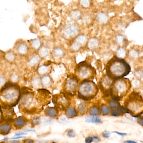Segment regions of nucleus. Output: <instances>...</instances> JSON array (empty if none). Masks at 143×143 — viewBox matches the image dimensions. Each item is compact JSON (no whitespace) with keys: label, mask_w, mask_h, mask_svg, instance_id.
Wrapping results in <instances>:
<instances>
[{"label":"nucleus","mask_w":143,"mask_h":143,"mask_svg":"<svg viewBox=\"0 0 143 143\" xmlns=\"http://www.w3.org/2000/svg\"><path fill=\"white\" fill-rule=\"evenodd\" d=\"M107 75L117 80L127 76L131 71V67L124 59L115 56L107 63L105 67Z\"/></svg>","instance_id":"f257e3e1"},{"label":"nucleus","mask_w":143,"mask_h":143,"mask_svg":"<svg viewBox=\"0 0 143 143\" xmlns=\"http://www.w3.org/2000/svg\"><path fill=\"white\" fill-rule=\"evenodd\" d=\"M2 106L12 108L20 100L21 93L18 86L12 83H7L0 91Z\"/></svg>","instance_id":"f03ea898"},{"label":"nucleus","mask_w":143,"mask_h":143,"mask_svg":"<svg viewBox=\"0 0 143 143\" xmlns=\"http://www.w3.org/2000/svg\"><path fill=\"white\" fill-rule=\"evenodd\" d=\"M125 108L127 112L135 117H139L143 113V100L137 92H132L126 100Z\"/></svg>","instance_id":"7ed1b4c3"},{"label":"nucleus","mask_w":143,"mask_h":143,"mask_svg":"<svg viewBox=\"0 0 143 143\" xmlns=\"http://www.w3.org/2000/svg\"><path fill=\"white\" fill-rule=\"evenodd\" d=\"M131 87V83L128 78L114 80L110 91V96L114 100L119 101L126 95Z\"/></svg>","instance_id":"20e7f679"},{"label":"nucleus","mask_w":143,"mask_h":143,"mask_svg":"<svg viewBox=\"0 0 143 143\" xmlns=\"http://www.w3.org/2000/svg\"><path fill=\"white\" fill-rule=\"evenodd\" d=\"M98 92V88L94 81L84 80L79 87L78 96L79 98L88 101L95 97Z\"/></svg>","instance_id":"39448f33"},{"label":"nucleus","mask_w":143,"mask_h":143,"mask_svg":"<svg viewBox=\"0 0 143 143\" xmlns=\"http://www.w3.org/2000/svg\"><path fill=\"white\" fill-rule=\"evenodd\" d=\"M21 96V109L26 113H31L35 112L36 105L35 99L34 95L29 92H25Z\"/></svg>","instance_id":"423d86ee"},{"label":"nucleus","mask_w":143,"mask_h":143,"mask_svg":"<svg viewBox=\"0 0 143 143\" xmlns=\"http://www.w3.org/2000/svg\"><path fill=\"white\" fill-rule=\"evenodd\" d=\"M77 71L79 76L84 80H87L96 74L95 68L86 62L79 63L78 65Z\"/></svg>","instance_id":"0eeeda50"},{"label":"nucleus","mask_w":143,"mask_h":143,"mask_svg":"<svg viewBox=\"0 0 143 143\" xmlns=\"http://www.w3.org/2000/svg\"><path fill=\"white\" fill-rule=\"evenodd\" d=\"M53 103L57 106V108L65 110L69 107L70 102L68 97L65 95L54 97Z\"/></svg>","instance_id":"6e6552de"},{"label":"nucleus","mask_w":143,"mask_h":143,"mask_svg":"<svg viewBox=\"0 0 143 143\" xmlns=\"http://www.w3.org/2000/svg\"><path fill=\"white\" fill-rule=\"evenodd\" d=\"M114 80L105 75L102 78L100 82V87L102 90L105 93L106 95H110V91Z\"/></svg>","instance_id":"1a4fd4ad"},{"label":"nucleus","mask_w":143,"mask_h":143,"mask_svg":"<svg viewBox=\"0 0 143 143\" xmlns=\"http://www.w3.org/2000/svg\"><path fill=\"white\" fill-rule=\"evenodd\" d=\"M79 27L75 24H70L64 29V36L66 38H72L76 35L79 32Z\"/></svg>","instance_id":"9d476101"},{"label":"nucleus","mask_w":143,"mask_h":143,"mask_svg":"<svg viewBox=\"0 0 143 143\" xmlns=\"http://www.w3.org/2000/svg\"><path fill=\"white\" fill-rule=\"evenodd\" d=\"M87 37L84 34H81L76 37L75 41L71 45V48L74 51H78L81 46H83L87 42Z\"/></svg>","instance_id":"9b49d317"},{"label":"nucleus","mask_w":143,"mask_h":143,"mask_svg":"<svg viewBox=\"0 0 143 143\" xmlns=\"http://www.w3.org/2000/svg\"><path fill=\"white\" fill-rule=\"evenodd\" d=\"M78 81L76 78H71L67 81L66 84V89L68 91V94L71 95V92H75L78 87Z\"/></svg>","instance_id":"f8f14e48"},{"label":"nucleus","mask_w":143,"mask_h":143,"mask_svg":"<svg viewBox=\"0 0 143 143\" xmlns=\"http://www.w3.org/2000/svg\"><path fill=\"white\" fill-rule=\"evenodd\" d=\"M13 126L16 129H21L27 123V120L25 117L19 116L13 120Z\"/></svg>","instance_id":"ddd939ff"},{"label":"nucleus","mask_w":143,"mask_h":143,"mask_svg":"<svg viewBox=\"0 0 143 143\" xmlns=\"http://www.w3.org/2000/svg\"><path fill=\"white\" fill-rule=\"evenodd\" d=\"M99 45V39L96 37H92L89 39L87 44V46L90 50H95Z\"/></svg>","instance_id":"4468645a"},{"label":"nucleus","mask_w":143,"mask_h":143,"mask_svg":"<svg viewBox=\"0 0 143 143\" xmlns=\"http://www.w3.org/2000/svg\"><path fill=\"white\" fill-rule=\"evenodd\" d=\"M11 129V126L8 123H4L0 126V134L5 135L9 133Z\"/></svg>","instance_id":"2eb2a0df"},{"label":"nucleus","mask_w":143,"mask_h":143,"mask_svg":"<svg viewBox=\"0 0 143 143\" xmlns=\"http://www.w3.org/2000/svg\"><path fill=\"white\" fill-rule=\"evenodd\" d=\"M45 113L47 116L54 118L58 116V108L56 107H48L45 110Z\"/></svg>","instance_id":"dca6fc26"},{"label":"nucleus","mask_w":143,"mask_h":143,"mask_svg":"<svg viewBox=\"0 0 143 143\" xmlns=\"http://www.w3.org/2000/svg\"><path fill=\"white\" fill-rule=\"evenodd\" d=\"M65 114L68 118H73L78 115L77 112L74 107H68L65 111Z\"/></svg>","instance_id":"f3484780"},{"label":"nucleus","mask_w":143,"mask_h":143,"mask_svg":"<svg viewBox=\"0 0 143 143\" xmlns=\"http://www.w3.org/2000/svg\"><path fill=\"white\" fill-rule=\"evenodd\" d=\"M97 19L100 24H105L108 19V15L104 12H101L97 14Z\"/></svg>","instance_id":"a211bd4d"},{"label":"nucleus","mask_w":143,"mask_h":143,"mask_svg":"<svg viewBox=\"0 0 143 143\" xmlns=\"http://www.w3.org/2000/svg\"><path fill=\"white\" fill-rule=\"evenodd\" d=\"M70 17L71 19L74 21H78L81 16V13L79 10H74L70 12Z\"/></svg>","instance_id":"6ab92c4d"},{"label":"nucleus","mask_w":143,"mask_h":143,"mask_svg":"<svg viewBox=\"0 0 143 143\" xmlns=\"http://www.w3.org/2000/svg\"><path fill=\"white\" fill-rule=\"evenodd\" d=\"M127 112L126 108L122 106L120 107L119 108L117 109H113L111 110V115L113 116H118L121 115Z\"/></svg>","instance_id":"aec40b11"},{"label":"nucleus","mask_w":143,"mask_h":143,"mask_svg":"<svg viewBox=\"0 0 143 143\" xmlns=\"http://www.w3.org/2000/svg\"><path fill=\"white\" fill-rule=\"evenodd\" d=\"M86 122L89 123H94V124H102V121L99 117H95L94 116H87L86 118Z\"/></svg>","instance_id":"412c9836"},{"label":"nucleus","mask_w":143,"mask_h":143,"mask_svg":"<svg viewBox=\"0 0 143 143\" xmlns=\"http://www.w3.org/2000/svg\"><path fill=\"white\" fill-rule=\"evenodd\" d=\"M17 50L20 55H25L27 52V46L25 44H21L18 47Z\"/></svg>","instance_id":"4be33fe9"},{"label":"nucleus","mask_w":143,"mask_h":143,"mask_svg":"<svg viewBox=\"0 0 143 143\" xmlns=\"http://www.w3.org/2000/svg\"><path fill=\"white\" fill-rule=\"evenodd\" d=\"M126 55V50L124 47L118 48L116 51V56L118 58L124 59Z\"/></svg>","instance_id":"5701e85b"},{"label":"nucleus","mask_w":143,"mask_h":143,"mask_svg":"<svg viewBox=\"0 0 143 143\" xmlns=\"http://www.w3.org/2000/svg\"><path fill=\"white\" fill-rule=\"evenodd\" d=\"M49 51L47 47H42L39 50V56L45 58L48 55Z\"/></svg>","instance_id":"b1692460"},{"label":"nucleus","mask_w":143,"mask_h":143,"mask_svg":"<svg viewBox=\"0 0 143 143\" xmlns=\"http://www.w3.org/2000/svg\"><path fill=\"white\" fill-rule=\"evenodd\" d=\"M89 113L92 116H98L100 114V109L97 106H93L90 108Z\"/></svg>","instance_id":"393cba45"},{"label":"nucleus","mask_w":143,"mask_h":143,"mask_svg":"<svg viewBox=\"0 0 143 143\" xmlns=\"http://www.w3.org/2000/svg\"><path fill=\"white\" fill-rule=\"evenodd\" d=\"M116 40L117 43L120 46H123L125 44V37L122 34L117 35L116 37Z\"/></svg>","instance_id":"a878e982"},{"label":"nucleus","mask_w":143,"mask_h":143,"mask_svg":"<svg viewBox=\"0 0 143 143\" xmlns=\"http://www.w3.org/2000/svg\"><path fill=\"white\" fill-rule=\"evenodd\" d=\"M39 60H40V58H39V57L37 55H34L29 60V64L32 66H35L39 63Z\"/></svg>","instance_id":"bb28decb"},{"label":"nucleus","mask_w":143,"mask_h":143,"mask_svg":"<svg viewBox=\"0 0 143 143\" xmlns=\"http://www.w3.org/2000/svg\"><path fill=\"white\" fill-rule=\"evenodd\" d=\"M129 56L132 59H137L139 57V52L135 49H131L129 52Z\"/></svg>","instance_id":"cd10ccee"},{"label":"nucleus","mask_w":143,"mask_h":143,"mask_svg":"<svg viewBox=\"0 0 143 143\" xmlns=\"http://www.w3.org/2000/svg\"><path fill=\"white\" fill-rule=\"evenodd\" d=\"M41 81L42 84L44 86L48 87L51 84V80L49 76H45L42 78Z\"/></svg>","instance_id":"c85d7f7f"},{"label":"nucleus","mask_w":143,"mask_h":143,"mask_svg":"<svg viewBox=\"0 0 143 143\" xmlns=\"http://www.w3.org/2000/svg\"><path fill=\"white\" fill-rule=\"evenodd\" d=\"M41 42L39 39H35L32 41L31 42V46L33 49L37 50L41 46Z\"/></svg>","instance_id":"c756f323"},{"label":"nucleus","mask_w":143,"mask_h":143,"mask_svg":"<svg viewBox=\"0 0 143 143\" xmlns=\"http://www.w3.org/2000/svg\"><path fill=\"white\" fill-rule=\"evenodd\" d=\"M49 68L47 66L42 65L39 67L38 72L40 75H44L48 71Z\"/></svg>","instance_id":"7c9ffc66"},{"label":"nucleus","mask_w":143,"mask_h":143,"mask_svg":"<svg viewBox=\"0 0 143 143\" xmlns=\"http://www.w3.org/2000/svg\"><path fill=\"white\" fill-rule=\"evenodd\" d=\"M87 106L86 104L84 103H81L79 104L78 107V111L80 114L83 115L85 113Z\"/></svg>","instance_id":"2f4dec72"},{"label":"nucleus","mask_w":143,"mask_h":143,"mask_svg":"<svg viewBox=\"0 0 143 143\" xmlns=\"http://www.w3.org/2000/svg\"><path fill=\"white\" fill-rule=\"evenodd\" d=\"M5 58L8 61L12 62L14 60L15 58V55L13 52H8L5 54Z\"/></svg>","instance_id":"473e14b6"},{"label":"nucleus","mask_w":143,"mask_h":143,"mask_svg":"<svg viewBox=\"0 0 143 143\" xmlns=\"http://www.w3.org/2000/svg\"><path fill=\"white\" fill-rule=\"evenodd\" d=\"M63 51L60 47H56L53 50V55L57 57L61 56L63 55Z\"/></svg>","instance_id":"72a5a7b5"},{"label":"nucleus","mask_w":143,"mask_h":143,"mask_svg":"<svg viewBox=\"0 0 143 143\" xmlns=\"http://www.w3.org/2000/svg\"><path fill=\"white\" fill-rule=\"evenodd\" d=\"M32 84L34 87L36 88H38L40 87L41 84H42L41 80L38 77H36L33 79V80L32 81Z\"/></svg>","instance_id":"f704fd0d"},{"label":"nucleus","mask_w":143,"mask_h":143,"mask_svg":"<svg viewBox=\"0 0 143 143\" xmlns=\"http://www.w3.org/2000/svg\"><path fill=\"white\" fill-rule=\"evenodd\" d=\"M79 3L83 8H88L90 5L91 1L89 0H81L79 1Z\"/></svg>","instance_id":"c9c22d12"},{"label":"nucleus","mask_w":143,"mask_h":143,"mask_svg":"<svg viewBox=\"0 0 143 143\" xmlns=\"http://www.w3.org/2000/svg\"><path fill=\"white\" fill-rule=\"evenodd\" d=\"M101 111L102 113L104 115H106L109 113L110 109L108 106L105 105H103L101 106Z\"/></svg>","instance_id":"e433bc0d"},{"label":"nucleus","mask_w":143,"mask_h":143,"mask_svg":"<svg viewBox=\"0 0 143 143\" xmlns=\"http://www.w3.org/2000/svg\"><path fill=\"white\" fill-rule=\"evenodd\" d=\"M134 76L139 79H143V70L139 69L134 72Z\"/></svg>","instance_id":"4c0bfd02"},{"label":"nucleus","mask_w":143,"mask_h":143,"mask_svg":"<svg viewBox=\"0 0 143 143\" xmlns=\"http://www.w3.org/2000/svg\"><path fill=\"white\" fill-rule=\"evenodd\" d=\"M109 106L110 107V108H115L119 107V104L118 103V102L117 101L114 100L110 101V102L109 103Z\"/></svg>","instance_id":"58836bf2"},{"label":"nucleus","mask_w":143,"mask_h":143,"mask_svg":"<svg viewBox=\"0 0 143 143\" xmlns=\"http://www.w3.org/2000/svg\"><path fill=\"white\" fill-rule=\"evenodd\" d=\"M40 120L39 118L35 117L32 120V124L34 126L35 125H38L40 123Z\"/></svg>","instance_id":"ea45409f"},{"label":"nucleus","mask_w":143,"mask_h":143,"mask_svg":"<svg viewBox=\"0 0 143 143\" xmlns=\"http://www.w3.org/2000/svg\"><path fill=\"white\" fill-rule=\"evenodd\" d=\"M132 84L133 86L134 87H135L136 88L139 87L140 85L141 82L140 80L137 79H134L132 81Z\"/></svg>","instance_id":"a19ab883"},{"label":"nucleus","mask_w":143,"mask_h":143,"mask_svg":"<svg viewBox=\"0 0 143 143\" xmlns=\"http://www.w3.org/2000/svg\"><path fill=\"white\" fill-rule=\"evenodd\" d=\"M67 136L68 137H69L70 138H73L74 137L76 136V133L75 132L74 130L73 129H71V130H69L68 133H67Z\"/></svg>","instance_id":"79ce46f5"},{"label":"nucleus","mask_w":143,"mask_h":143,"mask_svg":"<svg viewBox=\"0 0 143 143\" xmlns=\"http://www.w3.org/2000/svg\"><path fill=\"white\" fill-rule=\"evenodd\" d=\"M93 141V139L92 138V137H89L86 138L85 142L86 143H91Z\"/></svg>","instance_id":"37998d69"},{"label":"nucleus","mask_w":143,"mask_h":143,"mask_svg":"<svg viewBox=\"0 0 143 143\" xmlns=\"http://www.w3.org/2000/svg\"><path fill=\"white\" fill-rule=\"evenodd\" d=\"M103 136L104 137V138H108L110 137V133H109L108 132L105 131L103 133Z\"/></svg>","instance_id":"c03bdc74"},{"label":"nucleus","mask_w":143,"mask_h":143,"mask_svg":"<svg viewBox=\"0 0 143 143\" xmlns=\"http://www.w3.org/2000/svg\"><path fill=\"white\" fill-rule=\"evenodd\" d=\"M137 122L139 125L143 126V118L142 117H139L137 120Z\"/></svg>","instance_id":"a18cd8bd"},{"label":"nucleus","mask_w":143,"mask_h":143,"mask_svg":"<svg viewBox=\"0 0 143 143\" xmlns=\"http://www.w3.org/2000/svg\"><path fill=\"white\" fill-rule=\"evenodd\" d=\"M27 134V133L26 132L19 133L16 134L14 136V137H21V136L25 135H26Z\"/></svg>","instance_id":"49530a36"},{"label":"nucleus","mask_w":143,"mask_h":143,"mask_svg":"<svg viewBox=\"0 0 143 143\" xmlns=\"http://www.w3.org/2000/svg\"><path fill=\"white\" fill-rule=\"evenodd\" d=\"M23 143H34V141L32 139H25L23 141Z\"/></svg>","instance_id":"de8ad7c7"},{"label":"nucleus","mask_w":143,"mask_h":143,"mask_svg":"<svg viewBox=\"0 0 143 143\" xmlns=\"http://www.w3.org/2000/svg\"><path fill=\"white\" fill-rule=\"evenodd\" d=\"M18 77L17 75H13L11 77V79L12 81H16L18 80Z\"/></svg>","instance_id":"09e8293b"},{"label":"nucleus","mask_w":143,"mask_h":143,"mask_svg":"<svg viewBox=\"0 0 143 143\" xmlns=\"http://www.w3.org/2000/svg\"><path fill=\"white\" fill-rule=\"evenodd\" d=\"M113 133H116V134H118V135H119L121 136H122V137H123L124 136L126 135H127V134H126V133L119 132H118V131H113Z\"/></svg>","instance_id":"8fccbe9b"},{"label":"nucleus","mask_w":143,"mask_h":143,"mask_svg":"<svg viewBox=\"0 0 143 143\" xmlns=\"http://www.w3.org/2000/svg\"><path fill=\"white\" fill-rule=\"evenodd\" d=\"M5 78L3 77H1L0 79V85H2V84H3V83H5Z\"/></svg>","instance_id":"3c124183"},{"label":"nucleus","mask_w":143,"mask_h":143,"mask_svg":"<svg viewBox=\"0 0 143 143\" xmlns=\"http://www.w3.org/2000/svg\"><path fill=\"white\" fill-rule=\"evenodd\" d=\"M19 141L18 140H13L11 141H10V142H7V143L6 142H4V143H18V142H19Z\"/></svg>","instance_id":"603ef678"},{"label":"nucleus","mask_w":143,"mask_h":143,"mask_svg":"<svg viewBox=\"0 0 143 143\" xmlns=\"http://www.w3.org/2000/svg\"><path fill=\"white\" fill-rule=\"evenodd\" d=\"M92 138L93 139L94 141H95L96 142H99L100 141V139L97 137H93Z\"/></svg>","instance_id":"864d4df0"},{"label":"nucleus","mask_w":143,"mask_h":143,"mask_svg":"<svg viewBox=\"0 0 143 143\" xmlns=\"http://www.w3.org/2000/svg\"><path fill=\"white\" fill-rule=\"evenodd\" d=\"M24 137H22V136H21V137H13V138H11V139H21V138H24Z\"/></svg>","instance_id":"5fc2aeb1"},{"label":"nucleus","mask_w":143,"mask_h":143,"mask_svg":"<svg viewBox=\"0 0 143 143\" xmlns=\"http://www.w3.org/2000/svg\"><path fill=\"white\" fill-rule=\"evenodd\" d=\"M124 143H137L136 142L133 141H126V142H124Z\"/></svg>","instance_id":"6e6d98bb"},{"label":"nucleus","mask_w":143,"mask_h":143,"mask_svg":"<svg viewBox=\"0 0 143 143\" xmlns=\"http://www.w3.org/2000/svg\"><path fill=\"white\" fill-rule=\"evenodd\" d=\"M35 130L34 129H28V130H25V132H35Z\"/></svg>","instance_id":"4d7b16f0"},{"label":"nucleus","mask_w":143,"mask_h":143,"mask_svg":"<svg viewBox=\"0 0 143 143\" xmlns=\"http://www.w3.org/2000/svg\"><path fill=\"white\" fill-rule=\"evenodd\" d=\"M142 98H143V90H142Z\"/></svg>","instance_id":"13d9d810"},{"label":"nucleus","mask_w":143,"mask_h":143,"mask_svg":"<svg viewBox=\"0 0 143 143\" xmlns=\"http://www.w3.org/2000/svg\"><path fill=\"white\" fill-rule=\"evenodd\" d=\"M142 55H143V50H142Z\"/></svg>","instance_id":"bf43d9fd"}]
</instances>
